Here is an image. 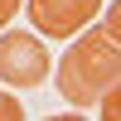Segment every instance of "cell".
I'll return each instance as SVG.
<instances>
[{
    "mask_svg": "<svg viewBox=\"0 0 121 121\" xmlns=\"http://www.w3.org/2000/svg\"><path fill=\"white\" fill-rule=\"evenodd\" d=\"M116 78H121V44H112V34L102 24H87L73 39V48L63 53V63H58V92H63V102L92 107Z\"/></svg>",
    "mask_w": 121,
    "mask_h": 121,
    "instance_id": "6da1fadb",
    "label": "cell"
},
{
    "mask_svg": "<svg viewBox=\"0 0 121 121\" xmlns=\"http://www.w3.org/2000/svg\"><path fill=\"white\" fill-rule=\"evenodd\" d=\"M53 68L48 44L34 29H5L0 34V82L5 87H39Z\"/></svg>",
    "mask_w": 121,
    "mask_h": 121,
    "instance_id": "7a4b0ae2",
    "label": "cell"
},
{
    "mask_svg": "<svg viewBox=\"0 0 121 121\" xmlns=\"http://www.w3.org/2000/svg\"><path fill=\"white\" fill-rule=\"evenodd\" d=\"M29 10V24L34 34H48V39H73L102 15V0H24Z\"/></svg>",
    "mask_w": 121,
    "mask_h": 121,
    "instance_id": "3957f363",
    "label": "cell"
},
{
    "mask_svg": "<svg viewBox=\"0 0 121 121\" xmlns=\"http://www.w3.org/2000/svg\"><path fill=\"white\" fill-rule=\"evenodd\" d=\"M97 102H102V121H121V78L97 97Z\"/></svg>",
    "mask_w": 121,
    "mask_h": 121,
    "instance_id": "277c9868",
    "label": "cell"
},
{
    "mask_svg": "<svg viewBox=\"0 0 121 121\" xmlns=\"http://www.w3.org/2000/svg\"><path fill=\"white\" fill-rule=\"evenodd\" d=\"M102 29L112 34V44H121V0H112V10H107V19H102Z\"/></svg>",
    "mask_w": 121,
    "mask_h": 121,
    "instance_id": "5b68a950",
    "label": "cell"
},
{
    "mask_svg": "<svg viewBox=\"0 0 121 121\" xmlns=\"http://www.w3.org/2000/svg\"><path fill=\"white\" fill-rule=\"evenodd\" d=\"M0 121H24V107H19L10 92H0Z\"/></svg>",
    "mask_w": 121,
    "mask_h": 121,
    "instance_id": "8992f818",
    "label": "cell"
},
{
    "mask_svg": "<svg viewBox=\"0 0 121 121\" xmlns=\"http://www.w3.org/2000/svg\"><path fill=\"white\" fill-rule=\"evenodd\" d=\"M19 5H24V0H0V29L15 19V10H19Z\"/></svg>",
    "mask_w": 121,
    "mask_h": 121,
    "instance_id": "52a82bcc",
    "label": "cell"
},
{
    "mask_svg": "<svg viewBox=\"0 0 121 121\" xmlns=\"http://www.w3.org/2000/svg\"><path fill=\"white\" fill-rule=\"evenodd\" d=\"M48 121H87V116H78V112H63V116H48Z\"/></svg>",
    "mask_w": 121,
    "mask_h": 121,
    "instance_id": "ba28073f",
    "label": "cell"
}]
</instances>
